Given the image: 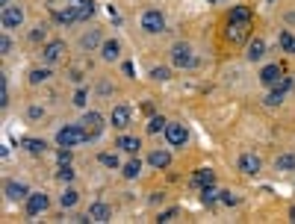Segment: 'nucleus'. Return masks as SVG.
<instances>
[{"label":"nucleus","instance_id":"obj_1","mask_svg":"<svg viewBox=\"0 0 295 224\" xmlns=\"http://www.w3.org/2000/svg\"><path fill=\"white\" fill-rule=\"evenodd\" d=\"M89 133L83 124H65L59 133H56V145L59 148H77V145H83V142H89Z\"/></svg>","mask_w":295,"mask_h":224},{"label":"nucleus","instance_id":"obj_2","mask_svg":"<svg viewBox=\"0 0 295 224\" xmlns=\"http://www.w3.org/2000/svg\"><path fill=\"white\" fill-rule=\"evenodd\" d=\"M165 139H168L172 148H183V145L189 142V130H186L180 121H168V127H165Z\"/></svg>","mask_w":295,"mask_h":224},{"label":"nucleus","instance_id":"obj_3","mask_svg":"<svg viewBox=\"0 0 295 224\" xmlns=\"http://www.w3.org/2000/svg\"><path fill=\"white\" fill-rule=\"evenodd\" d=\"M172 62L177 65V68H192V65H195L192 48L186 44V41H177V44L172 48Z\"/></svg>","mask_w":295,"mask_h":224},{"label":"nucleus","instance_id":"obj_4","mask_svg":"<svg viewBox=\"0 0 295 224\" xmlns=\"http://www.w3.org/2000/svg\"><path fill=\"white\" fill-rule=\"evenodd\" d=\"M142 30L145 33H162L165 30V18H162V12H156V9H148L145 15H142Z\"/></svg>","mask_w":295,"mask_h":224},{"label":"nucleus","instance_id":"obj_5","mask_svg":"<svg viewBox=\"0 0 295 224\" xmlns=\"http://www.w3.org/2000/svg\"><path fill=\"white\" fill-rule=\"evenodd\" d=\"M62 56H65V41H62V38H53V41H48V44L41 48V59H45L48 65L59 62Z\"/></svg>","mask_w":295,"mask_h":224},{"label":"nucleus","instance_id":"obj_6","mask_svg":"<svg viewBox=\"0 0 295 224\" xmlns=\"http://www.w3.org/2000/svg\"><path fill=\"white\" fill-rule=\"evenodd\" d=\"M48 207H51V198L45 192H30V198H27V215H41Z\"/></svg>","mask_w":295,"mask_h":224},{"label":"nucleus","instance_id":"obj_7","mask_svg":"<svg viewBox=\"0 0 295 224\" xmlns=\"http://www.w3.org/2000/svg\"><path fill=\"white\" fill-rule=\"evenodd\" d=\"M24 24V9L21 6H3V30H18Z\"/></svg>","mask_w":295,"mask_h":224},{"label":"nucleus","instance_id":"obj_8","mask_svg":"<svg viewBox=\"0 0 295 224\" xmlns=\"http://www.w3.org/2000/svg\"><path fill=\"white\" fill-rule=\"evenodd\" d=\"M80 124L86 127V133H89L92 139H95V136H101V133H104V127H106V124H104V115H101V112H86Z\"/></svg>","mask_w":295,"mask_h":224},{"label":"nucleus","instance_id":"obj_9","mask_svg":"<svg viewBox=\"0 0 295 224\" xmlns=\"http://www.w3.org/2000/svg\"><path fill=\"white\" fill-rule=\"evenodd\" d=\"M260 168H263V159L257 154H242V156H239V171H242V174H248V177H257V174H260Z\"/></svg>","mask_w":295,"mask_h":224},{"label":"nucleus","instance_id":"obj_10","mask_svg":"<svg viewBox=\"0 0 295 224\" xmlns=\"http://www.w3.org/2000/svg\"><path fill=\"white\" fill-rule=\"evenodd\" d=\"M248 27H251V24H233V21H227L225 38L230 41V44H242L245 38H248Z\"/></svg>","mask_w":295,"mask_h":224},{"label":"nucleus","instance_id":"obj_11","mask_svg":"<svg viewBox=\"0 0 295 224\" xmlns=\"http://www.w3.org/2000/svg\"><path fill=\"white\" fill-rule=\"evenodd\" d=\"M280 77H283V71H280V65H266V68L260 71V83L269 88H275L280 83Z\"/></svg>","mask_w":295,"mask_h":224},{"label":"nucleus","instance_id":"obj_12","mask_svg":"<svg viewBox=\"0 0 295 224\" xmlns=\"http://www.w3.org/2000/svg\"><path fill=\"white\" fill-rule=\"evenodd\" d=\"M6 198H9V201H27V198H30V189H27L24 183H18V180H9V183H6Z\"/></svg>","mask_w":295,"mask_h":224},{"label":"nucleus","instance_id":"obj_13","mask_svg":"<svg viewBox=\"0 0 295 224\" xmlns=\"http://www.w3.org/2000/svg\"><path fill=\"white\" fill-rule=\"evenodd\" d=\"M263 56H266V41H263V38H254V41H248L245 59H248V62H260Z\"/></svg>","mask_w":295,"mask_h":224},{"label":"nucleus","instance_id":"obj_14","mask_svg":"<svg viewBox=\"0 0 295 224\" xmlns=\"http://www.w3.org/2000/svg\"><path fill=\"white\" fill-rule=\"evenodd\" d=\"M89 218L92 221H112V207H106V204H92L89 207Z\"/></svg>","mask_w":295,"mask_h":224},{"label":"nucleus","instance_id":"obj_15","mask_svg":"<svg viewBox=\"0 0 295 224\" xmlns=\"http://www.w3.org/2000/svg\"><path fill=\"white\" fill-rule=\"evenodd\" d=\"M101 56H104L106 62H115V59L121 56V44H118L115 38H106L104 44H101Z\"/></svg>","mask_w":295,"mask_h":224},{"label":"nucleus","instance_id":"obj_16","mask_svg":"<svg viewBox=\"0 0 295 224\" xmlns=\"http://www.w3.org/2000/svg\"><path fill=\"white\" fill-rule=\"evenodd\" d=\"M251 18H254V9L251 6H233L227 21H233V24H251Z\"/></svg>","mask_w":295,"mask_h":224},{"label":"nucleus","instance_id":"obj_17","mask_svg":"<svg viewBox=\"0 0 295 224\" xmlns=\"http://www.w3.org/2000/svg\"><path fill=\"white\" fill-rule=\"evenodd\" d=\"M148 162H151L154 168H168V165H172V154H168V151H162V148H159V151H151Z\"/></svg>","mask_w":295,"mask_h":224},{"label":"nucleus","instance_id":"obj_18","mask_svg":"<svg viewBox=\"0 0 295 224\" xmlns=\"http://www.w3.org/2000/svg\"><path fill=\"white\" fill-rule=\"evenodd\" d=\"M112 127H118V130H124V127H127V124H130V109H127V106H115V109H112Z\"/></svg>","mask_w":295,"mask_h":224},{"label":"nucleus","instance_id":"obj_19","mask_svg":"<svg viewBox=\"0 0 295 224\" xmlns=\"http://www.w3.org/2000/svg\"><path fill=\"white\" fill-rule=\"evenodd\" d=\"M192 183L195 186H209V183H216V171L213 168H198L195 177H192Z\"/></svg>","mask_w":295,"mask_h":224},{"label":"nucleus","instance_id":"obj_20","mask_svg":"<svg viewBox=\"0 0 295 224\" xmlns=\"http://www.w3.org/2000/svg\"><path fill=\"white\" fill-rule=\"evenodd\" d=\"M77 201H80V192H77V189H71V186H68L65 192H62V195H59V207H62V209L77 207Z\"/></svg>","mask_w":295,"mask_h":224},{"label":"nucleus","instance_id":"obj_21","mask_svg":"<svg viewBox=\"0 0 295 224\" xmlns=\"http://www.w3.org/2000/svg\"><path fill=\"white\" fill-rule=\"evenodd\" d=\"M118 148H121L124 154H139L142 142L136 136H121V139H118Z\"/></svg>","mask_w":295,"mask_h":224},{"label":"nucleus","instance_id":"obj_22","mask_svg":"<svg viewBox=\"0 0 295 224\" xmlns=\"http://www.w3.org/2000/svg\"><path fill=\"white\" fill-rule=\"evenodd\" d=\"M80 44L86 48V51H95V48H101L104 41H101V35H98V30H89L83 38H80Z\"/></svg>","mask_w":295,"mask_h":224},{"label":"nucleus","instance_id":"obj_23","mask_svg":"<svg viewBox=\"0 0 295 224\" xmlns=\"http://www.w3.org/2000/svg\"><path fill=\"white\" fill-rule=\"evenodd\" d=\"M275 168L278 171H295V154H280L275 159Z\"/></svg>","mask_w":295,"mask_h":224},{"label":"nucleus","instance_id":"obj_24","mask_svg":"<svg viewBox=\"0 0 295 224\" xmlns=\"http://www.w3.org/2000/svg\"><path fill=\"white\" fill-rule=\"evenodd\" d=\"M74 12H77V21H89V18L98 12V3H95V0H86V3H83L80 9H74Z\"/></svg>","mask_w":295,"mask_h":224},{"label":"nucleus","instance_id":"obj_25","mask_svg":"<svg viewBox=\"0 0 295 224\" xmlns=\"http://www.w3.org/2000/svg\"><path fill=\"white\" fill-rule=\"evenodd\" d=\"M24 148H27L33 156H41L45 151H48V145H45L41 139H24Z\"/></svg>","mask_w":295,"mask_h":224},{"label":"nucleus","instance_id":"obj_26","mask_svg":"<svg viewBox=\"0 0 295 224\" xmlns=\"http://www.w3.org/2000/svg\"><path fill=\"white\" fill-rule=\"evenodd\" d=\"M121 174L127 177V180H136V177L142 174V162H139V159H130V162L121 168Z\"/></svg>","mask_w":295,"mask_h":224},{"label":"nucleus","instance_id":"obj_27","mask_svg":"<svg viewBox=\"0 0 295 224\" xmlns=\"http://www.w3.org/2000/svg\"><path fill=\"white\" fill-rule=\"evenodd\" d=\"M53 21H59V24H74V21H77V12H74V9H53Z\"/></svg>","mask_w":295,"mask_h":224},{"label":"nucleus","instance_id":"obj_28","mask_svg":"<svg viewBox=\"0 0 295 224\" xmlns=\"http://www.w3.org/2000/svg\"><path fill=\"white\" fill-rule=\"evenodd\" d=\"M48 77H51V71H48V68H33L27 80H30V86H41V83H45Z\"/></svg>","mask_w":295,"mask_h":224},{"label":"nucleus","instance_id":"obj_29","mask_svg":"<svg viewBox=\"0 0 295 224\" xmlns=\"http://www.w3.org/2000/svg\"><path fill=\"white\" fill-rule=\"evenodd\" d=\"M165 127H168V121L162 118V115H151V121H148V133H165Z\"/></svg>","mask_w":295,"mask_h":224},{"label":"nucleus","instance_id":"obj_30","mask_svg":"<svg viewBox=\"0 0 295 224\" xmlns=\"http://www.w3.org/2000/svg\"><path fill=\"white\" fill-rule=\"evenodd\" d=\"M283 98H286V92L272 88V92H269V98H266V106H280V104H283Z\"/></svg>","mask_w":295,"mask_h":224},{"label":"nucleus","instance_id":"obj_31","mask_svg":"<svg viewBox=\"0 0 295 224\" xmlns=\"http://www.w3.org/2000/svg\"><path fill=\"white\" fill-rule=\"evenodd\" d=\"M56 180H59V183H71V180H74V168H71V162H65V165L56 171Z\"/></svg>","mask_w":295,"mask_h":224},{"label":"nucleus","instance_id":"obj_32","mask_svg":"<svg viewBox=\"0 0 295 224\" xmlns=\"http://www.w3.org/2000/svg\"><path fill=\"white\" fill-rule=\"evenodd\" d=\"M292 44H295V35L289 30H283L280 33V48H283V53H292Z\"/></svg>","mask_w":295,"mask_h":224},{"label":"nucleus","instance_id":"obj_33","mask_svg":"<svg viewBox=\"0 0 295 224\" xmlns=\"http://www.w3.org/2000/svg\"><path fill=\"white\" fill-rule=\"evenodd\" d=\"M216 195H219V192L213 189V183H209V186H201V201H204V204H216Z\"/></svg>","mask_w":295,"mask_h":224},{"label":"nucleus","instance_id":"obj_34","mask_svg":"<svg viewBox=\"0 0 295 224\" xmlns=\"http://www.w3.org/2000/svg\"><path fill=\"white\" fill-rule=\"evenodd\" d=\"M219 201H222L225 207H236V204H239V195H233V192H219Z\"/></svg>","mask_w":295,"mask_h":224},{"label":"nucleus","instance_id":"obj_35","mask_svg":"<svg viewBox=\"0 0 295 224\" xmlns=\"http://www.w3.org/2000/svg\"><path fill=\"white\" fill-rule=\"evenodd\" d=\"M98 159H101V165H106V168H118V156L115 154H101Z\"/></svg>","mask_w":295,"mask_h":224},{"label":"nucleus","instance_id":"obj_36","mask_svg":"<svg viewBox=\"0 0 295 224\" xmlns=\"http://www.w3.org/2000/svg\"><path fill=\"white\" fill-rule=\"evenodd\" d=\"M172 74H168V68H154L151 71V80H159V83H165Z\"/></svg>","mask_w":295,"mask_h":224},{"label":"nucleus","instance_id":"obj_37","mask_svg":"<svg viewBox=\"0 0 295 224\" xmlns=\"http://www.w3.org/2000/svg\"><path fill=\"white\" fill-rule=\"evenodd\" d=\"M9 104V88H6V77L0 80V106H6Z\"/></svg>","mask_w":295,"mask_h":224},{"label":"nucleus","instance_id":"obj_38","mask_svg":"<svg viewBox=\"0 0 295 224\" xmlns=\"http://www.w3.org/2000/svg\"><path fill=\"white\" fill-rule=\"evenodd\" d=\"M174 218H177V209H165V212H159V218H156V221L165 224V221H174Z\"/></svg>","mask_w":295,"mask_h":224},{"label":"nucleus","instance_id":"obj_39","mask_svg":"<svg viewBox=\"0 0 295 224\" xmlns=\"http://www.w3.org/2000/svg\"><path fill=\"white\" fill-rule=\"evenodd\" d=\"M59 162H62V165H65V162H71V148H59Z\"/></svg>","mask_w":295,"mask_h":224},{"label":"nucleus","instance_id":"obj_40","mask_svg":"<svg viewBox=\"0 0 295 224\" xmlns=\"http://www.w3.org/2000/svg\"><path fill=\"white\" fill-rule=\"evenodd\" d=\"M0 51H3V53H12V38H9V35H3V41H0Z\"/></svg>","mask_w":295,"mask_h":224},{"label":"nucleus","instance_id":"obj_41","mask_svg":"<svg viewBox=\"0 0 295 224\" xmlns=\"http://www.w3.org/2000/svg\"><path fill=\"white\" fill-rule=\"evenodd\" d=\"M74 104H77V106H86V92H83V88L74 95Z\"/></svg>","mask_w":295,"mask_h":224},{"label":"nucleus","instance_id":"obj_42","mask_svg":"<svg viewBox=\"0 0 295 224\" xmlns=\"http://www.w3.org/2000/svg\"><path fill=\"white\" fill-rule=\"evenodd\" d=\"M27 115H30V118H41V115H45V109H41V106H30V112H27Z\"/></svg>","mask_w":295,"mask_h":224},{"label":"nucleus","instance_id":"obj_43","mask_svg":"<svg viewBox=\"0 0 295 224\" xmlns=\"http://www.w3.org/2000/svg\"><path fill=\"white\" fill-rule=\"evenodd\" d=\"M30 38H33V41H38V38H45V27H35V33L30 35Z\"/></svg>","mask_w":295,"mask_h":224},{"label":"nucleus","instance_id":"obj_44","mask_svg":"<svg viewBox=\"0 0 295 224\" xmlns=\"http://www.w3.org/2000/svg\"><path fill=\"white\" fill-rule=\"evenodd\" d=\"M65 3H68V9H80V6H83L86 0H65Z\"/></svg>","mask_w":295,"mask_h":224},{"label":"nucleus","instance_id":"obj_45","mask_svg":"<svg viewBox=\"0 0 295 224\" xmlns=\"http://www.w3.org/2000/svg\"><path fill=\"white\" fill-rule=\"evenodd\" d=\"M133 71H136L133 68V62H124V74H127V77H133Z\"/></svg>","mask_w":295,"mask_h":224},{"label":"nucleus","instance_id":"obj_46","mask_svg":"<svg viewBox=\"0 0 295 224\" xmlns=\"http://www.w3.org/2000/svg\"><path fill=\"white\" fill-rule=\"evenodd\" d=\"M289 221H295V207H292V209H289Z\"/></svg>","mask_w":295,"mask_h":224},{"label":"nucleus","instance_id":"obj_47","mask_svg":"<svg viewBox=\"0 0 295 224\" xmlns=\"http://www.w3.org/2000/svg\"><path fill=\"white\" fill-rule=\"evenodd\" d=\"M0 3H3V6H9V0H0Z\"/></svg>","mask_w":295,"mask_h":224},{"label":"nucleus","instance_id":"obj_48","mask_svg":"<svg viewBox=\"0 0 295 224\" xmlns=\"http://www.w3.org/2000/svg\"><path fill=\"white\" fill-rule=\"evenodd\" d=\"M209 3H219V0H209Z\"/></svg>","mask_w":295,"mask_h":224}]
</instances>
